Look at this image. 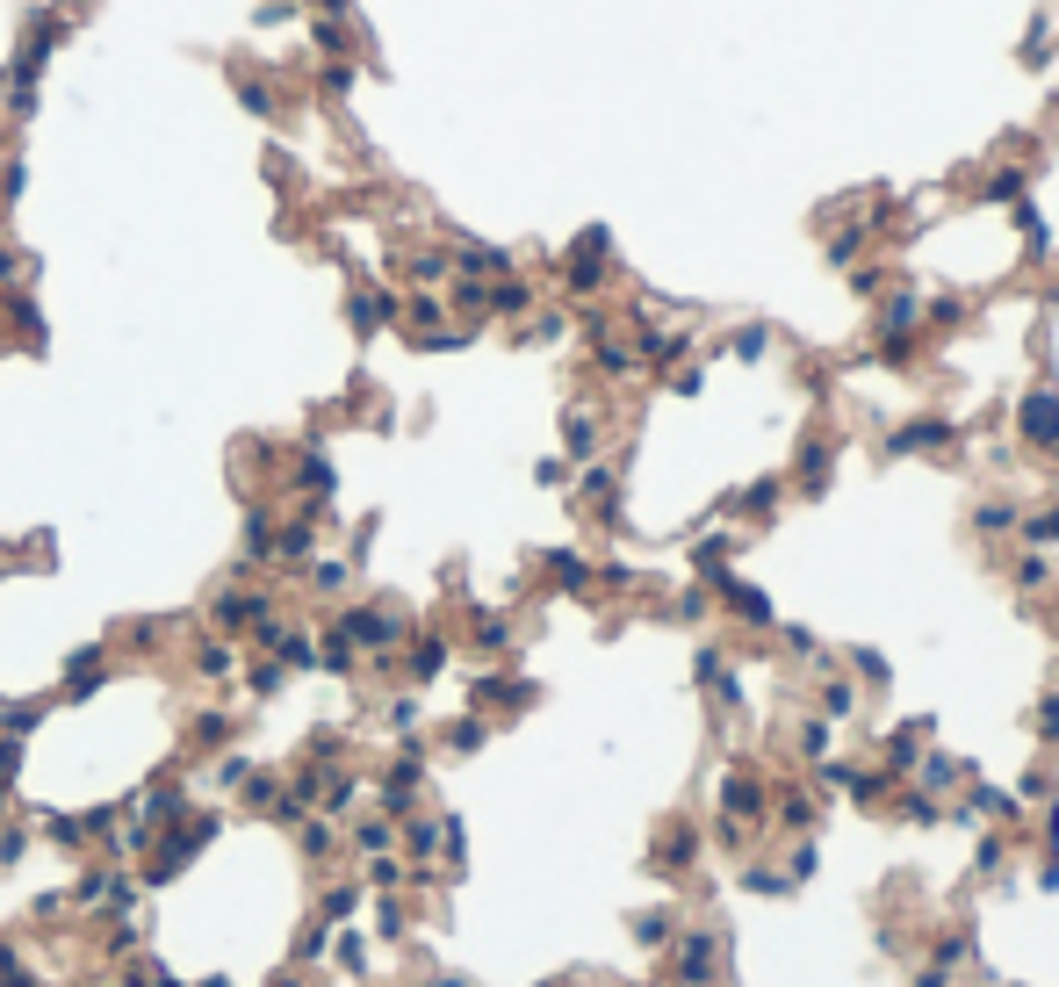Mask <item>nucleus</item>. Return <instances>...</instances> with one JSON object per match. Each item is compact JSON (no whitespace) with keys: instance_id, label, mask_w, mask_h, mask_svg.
Segmentation results:
<instances>
[{"instance_id":"obj_1","label":"nucleus","mask_w":1059,"mask_h":987,"mask_svg":"<svg viewBox=\"0 0 1059 987\" xmlns=\"http://www.w3.org/2000/svg\"><path fill=\"white\" fill-rule=\"evenodd\" d=\"M1023 425H1030L1037 440H1052V432H1059V404H1052V397H1030V404H1023Z\"/></svg>"},{"instance_id":"obj_2","label":"nucleus","mask_w":1059,"mask_h":987,"mask_svg":"<svg viewBox=\"0 0 1059 987\" xmlns=\"http://www.w3.org/2000/svg\"><path fill=\"white\" fill-rule=\"evenodd\" d=\"M318 8H346V0H318Z\"/></svg>"}]
</instances>
